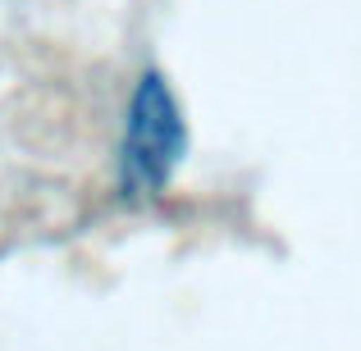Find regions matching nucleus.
Wrapping results in <instances>:
<instances>
[{
	"label": "nucleus",
	"instance_id": "f257e3e1",
	"mask_svg": "<svg viewBox=\"0 0 361 351\" xmlns=\"http://www.w3.org/2000/svg\"><path fill=\"white\" fill-rule=\"evenodd\" d=\"M188 160V115L160 69H147L128 91L115 155V192L123 205H151Z\"/></svg>",
	"mask_w": 361,
	"mask_h": 351
}]
</instances>
